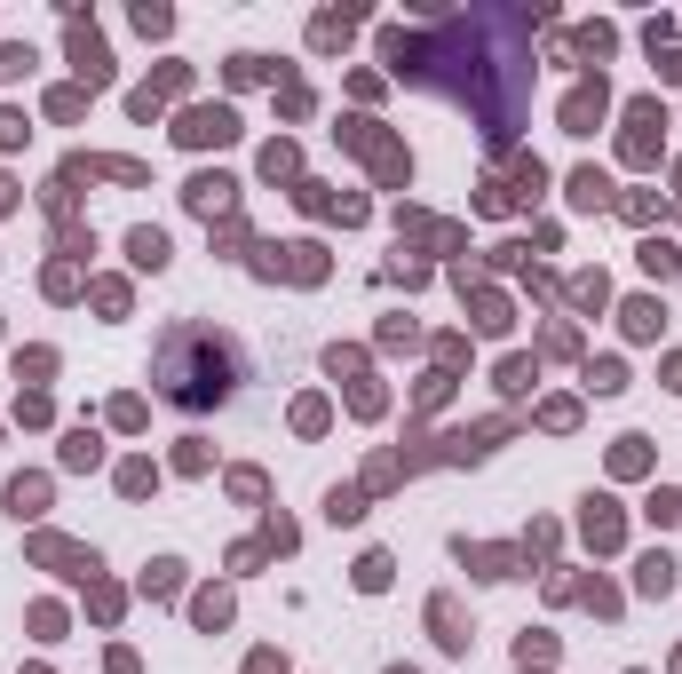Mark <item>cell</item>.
<instances>
[{"label": "cell", "mask_w": 682, "mask_h": 674, "mask_svg": "<svg viewBox=\"0 0 682 674\" xmlns=\"http://www.w3.org/2000/svg\"><path fill=\"white\" fill-rule=\"evenodd\" d=\"M540 24H556L548 0H532V8H468V16H437L421 32L381 24V64L405 88L453 96L460 112L476 119V135L492 151H508L516 127H524V104H532V72H540L532 32Z\"/></svg>", "instance_id": "6da1fadb"}, {"label": "cell", "mask_w": 682, "mask_h": 674, "mask_svg": "<svg viewBox=\"0 0 682 674\" xmlns=\"http://www.w3.org/2000/svg\"><path fill=\"white\" fill-rule=\"evenodd\" d=\"M151 381H159V397L167 405H183V413H215L230 405V389L246 381V357H238V341L215 334V326H167L159 349H151Z\"/></svg>", "instance_id": "7a4b0ae2"}, {"label": "cell", "mask_w": 682, "mask_h": 674, "mask_svg": "<svg viewBox=\"0 0 682 674\" xmlns=\"http://www.w3.org/2000/svg\"><path fill=\"white\" fill-rule=\"evenodd\" d=\"M64 64L80 72V88L96 96V88H112V48H104V32L88 24V16H64Z\"/></svg>", "instance_id": "3957f363"}, {"label": "cell", "mask_w": 682, "mask_h": 674, "mask_svg": "<svg viewBox=\"0 0 682 674\" xmlns=\"http://www.w3.org/2000/svg\"><path fill=\"white\" fill-rule=\"evenodd\" d=\"M659 143H667V104L659 96H635L627 104V135H619V159L627 167H659Z\"/></svg>", "instance_id": "277c9868"}, {"label": "cell", "mask_w": 682, "mask_h": 674, "mask_svg": "<svg viewBox=\"0 0 682 674\" xmlns=\"http://www.w3.org/2000/svg\"><path fill=\"white\" fill-rule=\"evenodd\" d=\"M556 119H564V135H595V127L611 119V80H603V72H579L571 96L556 104Z\"/></svg>", "instance_id": "5b68a950"}, {"label": "cell", "mask_w": 682, "mask_h": 674, "mask_svg": "<svg viewBox=\"0 0 682 674\" xmlns=\"http://www.w3.org/2000/svg\"><path fill=\"white\" fill-rule=\"evenodd\" d=\"M56 183H127V191H143L151 167H143V159H104V151H72V159L56 167Z\"/></svg>", "instance_id": "8992f818"}, {"label": "cell", "mask_w": 682, "mask_h": 674, "mask_svg": "<svg viewBox=\"0 0 682 674\" xmlns=\"http://www.w3.org/2000/svg\"><path fill=\"white\" fill-rule=\"evenodd\" d=\"M175 143L183 151H223V143H238V112L230 104H191L175 119Z\"/></svg>", "instance_id": "52a82bcc"}, {"label": "cell", "mask_w": 682, "mask_h": 674, "mask_svg": "<svg viewBox=\"0 0 682 674\" xmlns=\"http://www.w3.org/2000/svg\"><path fill=\"white\" fill-rule=\"evenodd\" d=\"M262 278H294V286H318L326 278V246L318 238H294V246H262V262H254Z\"/></svg>", "instance_id": "ba28073f"}, {"label": "cell", "mask_w": 682, "mask_h": 674, "mask_svg": "<svg viewBox=\"0 0 682 674\" xmlns=\"http://www.w3.org/2000/svg\"><path fill=\"white\" fill-rule=\"evenodd\" d=\"M183 207L207 215V223H215V215H238V183H230V175H191V183H183Z\"/></svg>", "instance_id": "9c48e42d"}, {"label": "cell", "mask_w": 682, "mask_h": 674, "mask_svg": "<svg viewBox=\"0 0 682 674\" xmlns=\"http://www.w3.org/2000/svg\"><path fill=\"white\" fill-rule=\"evenodd\" d=\"M365 159H373V183H381V191H405V183H413V151H405L389 127H381V143H373Z\"/></svg>", "instance_id": "30bf717a"}, {"label": "cell", "mask_w": 682, "mask_h": 674, "mask_svg": "<svg viewBox=\"0 0 682 674\" xmlns=\"http://www.w3.org/2000/svg\"><path fill=\"white\" fill-rule=\"evenodd\" d=\"M564 48L587 64V72H603V56H619V24H603V16H595V24H579V32H571Z\"/></svg>", "instance_id": "8fae6325"}, {"label": "cell", "mask_w": 682, "mask_h": 674, "mask_svg": "<svg viewBox=\"0 0 682 674\" xmlns=\"http://www.w3.org/2000/svg\"><path fill=\"white\" fill-rule=\"evenodd\" d=\"M571 207H579V215H603V207H619V191H611V175H603V167H571Z\"/></svg>", "instance_id": "7c38bea8"}, {"label": "cell", "mask_w": 682, "mask_h": 674, "mask_svg": "<svg viewBox=\"0 0 682 674\" xmlns=\"http://www.w3.org/2000/svg\"><path fill=\"white\" fill-rule=\"evenodd\" d=\"M365 24V8H326V16H310V48L318 56H334V48H349V32Z\"/></svg>", "instance_id": "4fadbf2b"}, {"label": "cell", "mask_w": 682, "mask_h": 674, "mask_svg": "<svg viewBox=\"0 0 682 674\" xmlns=\"http://www.w3.org/2000/svg\"><path fill=\"white\" fill-rule=\"evenodd\" d=\"M294 199H302L310 215H341V223H365V199H357V191H326V183H302Z\"/></svg>", "instance_id": "5bb4252c"}, {"label": "cell", "mask_w": 682, "mask_h": 674, "mask_svg": "<svg viewBox=\"0 0 682 674\" xmlns=\"http://www.w3.org/2000/svg\"><path fill=\"white\" fill-rule=\"evenodd\" d=\"M127 262H135V270H167V262H175L167 230H159V223H135V230H127Z\"/></svg>", "instance_id": "9a60e30c"}, {"label": "cell", "mask_w": 682, "mask_h": 674, "mask_svg": "<svg viewBox=\"0 0 682 674\" xmlns=\"http://www.w3.org/2000/svg\"><path fill=\"white\" fill-rule=\"evenodd\" d=\"M460 563H468L476 579H516V571H524L516 548H468V540H460Z\"/></svg>", "instance_id": "2e32d148"}, {"label": "cell", "mask_w": 682, "mask_h": 674, "mask_svg": "<svg viewBox=\"0 0 682 674\" xmlns=\"http://www.w3.org/2000/svg\"><path fill=\"white\" fill-rule=\"evenodd\" d=\"M429 627H437V643H445V651H468V619H460L453 595H437V603H429Z\"/></svg>", "instance_id": "e0dca14e"}, {"label": "cell", "mask_w": 682, "mask_h": 674, "mask_svg": "<svg viewBox=\"0 0 682 674\" xmlns=\"http://www.w3.org/2000/svg\"><path fill=\"white\" fill-rule=\"evenodd\" d=\"M540 191H548V167H540V159L524 151V159H516V183H508V207H532Z\"/></svg>", "instance_id": "ac0fdd59"}, {"label": "cell", "mask_w": 682, "mask_h": 674, "mask_svg": "<svg viewBox=\"0 0 682 674\" xmlns=\"http://www.w3.org/2000/svg\"><path fill=\"white\" fill-rule=\"evenodd\" d=\"M579 532H587L595 548H619V508H611V500H587V516H579Z\"/></svg>", "instance_id": "d6986e66"}, {"label": "cell", "mask_w": 682, "mask_h": 674, "mask_svg": "<svg viewBox=\"0 0 682 674\" xmlns=\"http://www.w3.org/2000/svg\"><path fill=\"white\" fill-rule=\"evenodd\" d=\"M262 175H270V183H294V175H302V151H294L286 135H278V143H262Z\"/></svg>", "instance_id": "ffe728a7"}, {"label": "cell", "mask_w": 682, "mask_h": 674, "mask_svg": "<svg viewBox=\"0 0 682 674\" xmlns=\"http://www.w3.org/2000/svg\"><path fill=\"white\" fill-rule=\"evenodd\" d=\"M8 508H16V516H40V508H48V476H16V484H8Z\"/></svg>", "instance_id": "44dd1931"}, {"label": "cell", "mask_w": 682, "mask_h": 674, "mask_svg": "<svg viewBox=\"0 0 682 674\" xmlns=\"http://www.w3.org/2000/svg\"><path fill=\"white\" fill-rule=\"evenodd\" d=\"M223 80H230V88H254V80H270V56H254V48H238V56L223 64Z\"/></svg>", "instance_id": "7402d4cb"}, {"label": "cell", "mask_w": 682, "mask_h": 674, "mask_svg": "<svg viewBox=\"0 0 682 674\" xmlns=\"http://www.w3.org/2000/svg\"><path fill=\"white\" fill-rule=\"evenodd\" d=\"M619 318H627V334H635V341H651V334H659V326H667V310H659L651 294H643V302H627Z\"/></svg>", "instance_id": "603a6c76"}, {"label": "cell", "mask_w": 682, "mask_h": 674, "mask_svg": "<svg viewBox=\"0 0 682 674\" xmlns=\"http://www.w3.org/2000/svg\"><path fill=\"white\" fill-rule=\"evenodd\" d=\"M96 460H104V437L96 429H72L64 437V468H96Z\"/></svg>", "instance_id": "cb8c5ba5"}, {"label": "cell", "mask_w": 682, "mask_h": 674, "mask_svg": "<svg viewBox=\"0 0 682 674\" xmlns=\"http://www.w3.org/2000/svg\"><path fill=\"white\" fill-rule=\"evenodd\" d=\"M32 64H40V56H32V40H0V88H8V80H24Z\"/></svg>", "instance_id": "d4e9b609"}, {"label": "cell", "mask_w": 682, "mask_h": 674, "mask_svg": "<svg viewBox=\"0 0 682 674\" xmlns=\"http://www.w3.org/2000/svg\"><path fill=\"white\" fill-rule=\"evenodd\" d=\"M334 143H341V151H373V143H381V119H341Z\"/></svg>", "instance_id": "484cf974"}, {"label": "cell", "mask_w": 682, "mask_h": 674, "mask_svg": "<svg viewBox=\"0 0 682 674\" xmlns=\"http://www.w3.org/2000/svg\"><path fill=\"white\" fill-rule=\"evenodd\" d=\"M635 587H643V595H667V587H675V556H643Z\"/></svg>", "instance_id": "4316f807"}, {"label": "cell", "mask_w": 682, "mask_h": 674, "mask_svg": "<svg viewBox=\"0 0 682 674\" xmlns=\"http://www.w3.org/2000/svg\"><path fill=\"white\" fill-rule=\"evenodd\" d=\"M135 32H143V40H167V32H175V8L143 0V8H135Z\"/></svg>", "instance_id": "83f0119b"}, {"label": "cell", "mask_w": 682, "mask_h": 674, "mask_svg": "<svg viewBox=\"0 0 682 674\" xmlns=\"http://www.w3.org/2000/svg\"><path fill=\"white\" fill-rule=\"evenodd\" d=\"M532 381H540V365H532V357H500V389H508V397H524Z\"/></svg>", "instance_id": "f1b7e54d"}, {"label": "cell", "mask_w": 682, "mask_h": 674, "mask_svg": "<svg viewBox=\"0 0 682 674\" xmlns=\"http://www.w3.org/2000/svg\"><path fill=\"white\" fill-rule=\"evenodd\" d=\"M643 270H651V278H675V270H682V254L667 246V238H643Z\"/></svg>", "instance_id": "f546056e"}, {"label": "cell", "mask_w": 682, "mask_h": 674, "mask_svg": "<svg viewBox=\"0 0 682 674\" xmlns=\"http://www.w3.org/2000/svg\"><path fill=\"white\" fill-rule=\"evenodd\" d=\"M88 112V88L72 80V88H48V119H80Z\"/></svg>", "instance_id": "4dcf8cb0"}, {"label": "cell", "mask_w": 682, "mask_h": 674, "mask_svg": "<svg viewBox=\"0 0 682 674\" xmlns=\"http://www.w3.org/2000/svg\"><path fill=\"white\" fill-rule=\"evenodd\" d=\"M326 516H334V524H357V516H365V492H357V484L326 492Z\"/></svg>", "instance_id": "1f68e13d"}, {"label": "cell", "mask_w": 682, "mask_h": 674, "mask_svg": "<svg viewBox=\"0 0 682 674\" xmlns=\"http://www.w3.org/2000/svg\"><path fill=\"white\" fill-rule=\"evenodd\" d=\"M587 389H595V397H619V389H627V373H619L611 357H595V365H587Z\"/></svg>", "instance_id": "d6a6232c"}, {"label": "cell", "mask_w": 682, "mask_h": 674, "mask_svg": "<svg viewBox=\"0 0 682 674\" xmlns=\"http://www.w3.org/2000/svg\"><path fill=\"white\" fill-rule=\"evenodd\" d=\"M151 484H159V468H151V460H127V468H119V492H127V500H143Z\"/></svg>", "instance_id": "836d02e7"}, {"label": "cell", "mask_w": 682, "mask_h": 674, "mask_svg": "<svg viewBox=\"0 0 682 674\" xmlns=\"http://www.w3.org/2000/svg\"><path fill=\"white\" fill-rule=\"evenodd\" d=\"M143 587H151V595H175V587H183V563H175V556H159L151 571H143Z\"/></svg>", "instance_id": "e575fe53"}, {"label": "cell", "mask_w": 682, "mask_h": 674, "mask_svg": "<svg viewBox=\"0 0 682 674\" xmlns=\"http://www.w3.org/2000/svg\"><path fill=\"white\" fill-rule=\"evenodd\" d=\"M278 112H286V119H310V88H302V80H294V72H286V80H278Z\"/></svg>", "instance_id": "d590c367"}, {"label": "cell", "mask_w": 682, "mask_h": 674, "mask_svg": "<svg viewBox=\"0 0 682 674\" xmlns=\"http://www.w3.org/2000/svg\"><path fill=\"white\" fill-rule=\"evenodd\" d=\"M191 619H199V627H223V619H230V595H223V587H207V595L191 603Z\"/></svg>", "instance_id": "8d00e7d4"}, {"label": "cell", "mask_w": 682, "mask_h": 674, "mask_svg": "<svg viewBox=\"0 0 682 674\" xmlns=\"http://www.w3.org/2000/svg\"><path fill=\"white\" fill-rule=\"evenodd\" d=\"M603 294H611V286H603V270H587V278H571V302H579V310H603Z\"/></svg>", "instance_id": "74e56055"}, {"label": "cell", "mask_w": 682, "mask_h": 674, "mask_svg": "<svg viewBox=\"0 0 682 674\" xmlns=\"http://www.w3.org/2000/svg\"><path fill=\"white\" fill-rule=\"evenodd\" d=\"M476 326H484V334H508V302H500V294H476Z\"/></svg>", "instance_id": "f35d334b"}, {"label": "cell", "mask_w": 682, "mask_h": 674, "mask_svg": "<svg viewBox=\"0 0 682 674\" xmlns=\"http://www.w3.org/2000/svg\"><path fill=\"white\" fill-rule=\"evenodd\" d=\"M357 587H365V595H381V587H389V556H381V548L357 563Z\"/></svg>", "instance_id": "ab89813d"}, {"label": "cell", "mask_w": 682, "mask_h": 674, "mask_svg": "<svg viewBox=\"0 0 682 674\" xmlns=\"http://www.w3.org/2000/svg\"><path fill=\"white\" fill-rule=\"evenodd\" d=\"M24 135H32V119H24V112H8V104H0V151H16Z\"/></svg>", "instance_id": "60d3db41"}, {"label": "cell", "mask_w": 682, "mask_h": 674, "mask_svg": "<svg viewBox=\"0 0 682 674\" xmlns=\"http://www.w3.org/2000/svg\"><path fill=\"white\" fill-rule=\"evenodd\" d=\"M643 48H651V56L675 48V16H651V24H643Z\"/></svg>", "instance_id": "b9f144b4"}, {"label": "cell", "mask_w": 682, "mask_h": 674, "mask_svg": "<svg viewBox=\"0 0 682 674\" xmlns=\"http://www.w3.org/2000/svg\"><path fill=\"white\" fill-rule=\"evenodd\" d=\"M48 294H56V302H72V294H80V270H72V262H56V270H48Z\"/></svg>", "instance_id": "7bdbcfd3"}, {"label": "cell", "mask_w": 682, "mask_h": 674, "mask_svg": "<svg viewBox=\"0 0 682 674\" xmlns=\"http://www.w3.org/2000/svg\"><path fill=\"white\" fill-rule=\"evenodd\" d=\"M96 310H104V318H119V310H127V286H119V278H104V286H96Z\"/></svg>", "instance_id": "ee69618b"}, {"label": "cell", "mask_w": 682, "mask_h": 674, "mask_svg": "<svg viewBox=\"0 0 682 674\" xmlns=\"http://www.w3.org/2000/svg\"><path fill=\"white\" fill-rule=\"evenodd\" d=\"M619 215H627V223H651V215H659V199H651V191H635V199H619Z\"/></svg>", "instance_id": "f6af8a7d"}, {"label": "cell", "mask_w": 682, "mask_h": 674, "mask_svg": "<svg viewBox=\"0 0 682 674\" xmlns=\"http://www.w3.org/2000/svg\"><path fill=\"white\" fill-rule=\"evenodd\" d=\"M643 460H651V452H643V437H619V476H635Z\"/></svg>", "instance_id": "bcb514c9"}, {"label": "cell", "mask_w": 682, "mask_h": 674, "mask_svg": "<svg viewBox=\"0 0 682 674\" xmlns=\"http://www.w3.org/2000/svg\"><path fill=\"white\" fill-rule=\"evenodd\" d=\"M651 64H659V80H675V88H682V48H659Z\"/></svg>", "instance_id": "7dc6e473"}, {"label": "cell", "mask_w": 682, "mask_h": 674, "mask_svg": "<svg viewBox=\"0 0 682 674\" xmlns=\"http://www.w3.org/2000/svg\"><path fill=\"white\" fill-rule=\"evenodd\" d=\"M246 674H286V659H278V651H254V659H246Z\"/></svg>", "instance_id": "c3c4849f"}, {"label": "cell", "mask_w": 682, "mask_h": 674, "mask_svg": "<svg viewBox=\"0 0 682 674\" xmlns=\"http://www.w3.org/2000/svg\"><path fill=\"white\" fill-rule=\"evenodd\" d=\"M8 207H16V183H8V175H0V215H8Z\"/></svg>", "instance_id": "681fc988"}, {"label": "cell", "mask_w": 682, "mask_h": 674, "mask_svg": "<svg viewBox=\"0 0 682 674\" xmlns=\"http://www.w3.org/2000/svg\"><path fill=\"white\" fill-rule=\"evenodd\" d=\"M667 389H682V357H667Z\"/></svg>", "instance_id": "f907efd6"}, {"label": "cell", "mask_w": 682, "mask_h": 674, "mask_svg": "<svg viewBox=\"0 0 682 674\" xmlns=\"http://www.w3.org/2000/svg\"><path fill=\"white\" fill-rule=\"evenodd\" d=\"M675 183H682V159H675Z\"/></svg>", "instance_id": "816d5d0a"}, {"label": "cell", "mask_w": 682, "mask_h": 674, "mask_svg": "<svg viewBox=\"0 0 682 674\" xmlns=\"http://www.w3.org/2000/svg\"><path fill=\"white\" fill-rule=\"evenodd\" d=\"M389 674H413V667H389Z\"/></svg>", "instance_id": "f5cc1de1"}, {"label": "cell", "mask_w": 682, "mask_h": 674, "mask_svg": "<svg viewBox=\"0 0 682 674\" xmlns=\"http://www.w3.org/2000/svg\"><path fill=\"white\" fill-rule=\"evenodd\" d=\"M524 674H532V667H524Z\"/></svg>", "instance_id": "db71d44e"}]
</instances>
